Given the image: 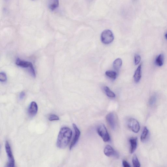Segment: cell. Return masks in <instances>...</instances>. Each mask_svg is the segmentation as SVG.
I'll return each instance as SVG.
<instances>
[{
	"label": "cell",
	"mask_w": 167,
	"mask_h": 167,
	"mask_svg": "<svg viewBox=\"0 0 167 167\" xmlns=\"http://www.w3.org/2000/svg\"><path fill=\"white\" fill-rule=\"evenodd\" d=\"M156 96L153 95L151 97L148 101V104L150 106H154L156 103Z\"/></svg>",
	"instance_id": "20"
},
{
	"label": "cell",
	"mask_w": 167,
	"mask_h": 167,
	"mask_svg": "<svg viewBox=\"0 0 167 167\" xmlns=\"http://www.w3.org/2000/svg\"><path fill=\"white\" fill-rule=\"evenodd\" d=\"M148 134H149L148 130L147 127H145L141 136V140L142 142H144L147 140Z\"/></svg>",
	"instance_id": "15"
},
{
	"label": "cell",
	"mask_w": 167,
	"mask_h": 167,
	"mask_svg": "<svg viewBox=\"0 0 167 167\" xmlns=\"http://www.w3.org/2000/svg\"><path fill=\"white\" fill-rule=\"evenodd\" d=\"M5 150L7 155L8 158L7 166L8 167H14L15 161L11 151V147L8 141H6L5 145Z\"/></svg>",
	"instance_id": "4"
},
{
	"label": "cell",
	"mask_w": 167,
	"mask_h": 167,
	"mask_svg": "<svg viewBox=\"0 0 167 167\" xmlns=\"http://www.w3.org/2000/svg\"><path fill=\"white\" fill-rule=\"evenodd\" d=\"M122 164L123 166L124 167H130L131 166L125 160H123L122 161Z\"/></svg>",
	"instance_id": "24"
},
{
	"label": "cell",
	"mask_w": 167,
	"mask_h": 167,
	"mask_svg": "<svg viewBox=\"0 0 167 167\" xmlns=\"http://www.w3.org/2000/svg\"><path fill=\"white\" fill-rule=\"evenodd\" d=\"M137 140H138V138L136 137H132L129 139L130 146H131L130 151L131 154H133L136 150L137 147Z\"/></svg>",
	"instance_id": "10"
},
{
	"label": "cell",
	"mask_w": 167,
	"mask_h": 167,
	"mask_svg": "<svg viewBox=\"0 0 167 167\" xmlns=\"http://www.w3.org/2000/svg\"><path fill=\"white\" fill-rule=\"evenodd\" d=\"M104 153L105 155L108 157H114L116 158H118L119 157L118 152L109 145H106L105 147Z\"/></svg>",
	"instance_id": "8"
},
{
	"label": "cell",
	"mask_w": 167,
	"mask_h": 167,
	"mask_svg": "<svg viewBox=\"0 0 167 167\" xmlns=\"http://www.w3.org/2000/svg\"><path fill=\"white\" fill-rule=\"evenodd\" d=\"M97 131L98 134L105 142H107L110 140V137L104 124H100L97 128Z\"/></svg>",
	"instance_id": "3"
},
{
	"label": "cell",
	"mask_w": 167,
	"mask_h": 167,
	"mask_svg": "<svg viewBox=\"0 0 167 167\" xmlns=\"http://www.w3.org/2000/svg\"><path fill=\"white\" fill-rule=\"evenodd\" d=\"M25 95V92L23 91L20 93L19 98L20 100H22L24 98Z\"/></svg>",
	"instance_id": "25"
},
{
	"label": "cell",
	"mask_w": 167,
	"mask_h": 167,
	"mask_svg": "<svg viewBox=\"0 0 167 167\" xmlns=\"http://www.w3.org/2000/svg\"><path fill=\"white\" fill-rule=\"evenodd\" d=\"M165 37L166 38V39H167V33L165 35Z\"/></svg>",
	"instance_id": "26"
},
{
	"label": "cell",
	"mask_w": 167,
	"mask_h": 167,
	"mask_svg": "<svg viewBox=\"0 0 167 167\" xmlns=\"http://www.w3.org/2000/svg\"><path fill=\"white\" fill-rule=\"evenodd\" d=\"M106 75L107 76L112 79L115 80L117 74L115 72L112 71H108L106 72Z\"/></svg>",
	"instance_id": "18"
},
{
	"label": "cell",
	"mask_w": 167,
	"mask_h": 167,
	"mask_svg": "<svg viewBox=\"0 0 167 167\" xmlns=\"http://www.w3.org/2000/svg\"><path fill=\"white\" fill-rule=\"evenodd\" d=\"M72 136V131L69 128H62L59 131L57 145L60 148H64L67 147L69 143Z\"/></svg>",
	"instance_id": "1"
},
{
	"label": "cell",
	"mask_w": 167,
	"mask_h": 167,
	"mask_svg": "<svg viewBox=\"0 0 167 167\" xmlns=\"http://www.w3.org/2000/svg\"><path fill=\"white\" fill-rule=\"evenodd\" d=\"M32 1H34V0H32Z\"/></svg>",
	"instance_id": "27"
},
{
	"label": "cell",
	"mask_w": 167,
	"mask_h": 167,
	"mask_svg": "<svg viewBox=\"0 0 167 167\" xmlns=\"http://www.w3.org/2000/svg\"><path fill=\"white\" fill-rule=\"evenodd\" d=\"M164 57L163 54H161L156 59V63L157 66L161 67L163 66L164 62Z\"/></svg>",
	"instance_id": "16"
},
{
	"label": "cell",
	"mask_w": 167,
	"mask_h": 167,
	"mask_svg": "<svg viewBox=\"0 0 167 167\" xmlns=\"http://www.w3.org/2000/svg\"><path fill=\"white\" fill-rule=\"evenodd\" d=\"M7 77L6 74L4 72L0 73V81L1 82H5L7 81Z\"/></svg>",
	"instance_id": "23"
},
{
	"label": "cell",
	"mask_w": 167,
	"mask_h": 167,
	"mask_svg": "<svg viewBox=\"0 0 167 167\" xmlns=\"http://www.w3.org/2000/svg\"><path fill=\"white\" fill-rule=\"evenodd\" d=\"M141 60V57L138 54H136L134 56V63L136 65H138L140 63Z\"/></svg>",
	"instance_id": "22"
},
{
	"label": "cell",
	"mask_w": 167,
	"mask_h": 167,
	"mask_svg": "<svg viewBox=\"0 0 167 167\" xmlns=\"http://www.w3.org/2000/svg\"><path fill=\"white\" fill-rule=\"evenodd\" d=\"M127 125L130 129L135 133H138L140 130V125L135 119L131 118L128 120Z\"/></svg>",
	"instance_id": "5"
},
{
	"label": "cell",
	"mask_w": 167,
	"mask_h": 167,
	"mask_svg": "<svg viewBox=\"0 0 167 167\" xmlns=\"http://www.w3.org/2000/svg\"><path fill=\"white\" fill-rule=\"evenodd\" d=\"M142 64L137 68L134 75V79L136 83H138L140 81L141 77Z\"/></svg>",
	"instance_id": "12"
},
{
	"label": "cell",
	"mask_w": 167,
	"mask_h": 167,
	"mask_svg": "<svg viewBox=\"0 0 167 167\" xmlns=\"http://www.w3.org/2000/svg\"><path fill=\"white\" fill-rule=\"evenodd\" d=\"M16 65L23 68L30 67L33 66V64L29 62L23 61L18 58L16 61Z\"/></svg>",
	"instance_id": "11"
},
{
	"label": "cell",
	"mask_w": 167,
	"mask_h": 167,
	"mask_svg": "<svg viewBox=\"0 0 167 167\" xmlns=\"http://www.w3.org/2000/svg\"><path fill=\"white\" fill-rule=\"evenodd\" d=\"M59 5V0H49V8L52 11H54L58 8Z\"/></svg>",
	"instance_id": "13"
},
{
	"label": "cell",
	"mask_w": 167,
	"mask_h": 167,
	"mask_svg": "<svg viewBox=\"0 0 167 167\" xmlns=\"http://www.w3.org/2000/svg\"><path fill=\"white\" fill-rule=\"evenodd\" d=\"M107 123L113 130H115L116 126V120L115 114L113 112H110L107 114L106 116Z\"/></svg>",
	"instance_id": "6"
},
{
	"label": "cell",
	"mask_w": 167,
	"mask_h": 167,
	"mask_svg": "<svg viewBox=\"0 0 167 167\" xmlns=\"http://www.w3.org/2000/svg\"><path fill=\"white\" fill-rule=\"evenodd\" d=\"M48 118L50 121H51L58 120L59 119V116L55 114H51L50 115Z\"/></svg>",
	"instance_id": "21"
},
{
	"label": "cell",
	"mask_w": 167,
	"mask_h": 167,
	"mask_svg": "<svg viewBox=\"0 0 167 167\" xmlns=\"http://www.w3.org/2000/svg\"><path fill=\"white\" fill-rule=\"evenodd\" d=\"M38 106L37 104L35 102H32L28 109V113L30 116L31 117L35 116L37 113Z\"/></svg>",
	"instance_id": "9"
},
{
	"label": "cell",
	"mask_w": 167,
	"mask_h": 167,
	"mask_svg": "<svg viewBox=\"0 0 167 167\" xmlns=\"http://www.w3.org/2000/svg\"><path fill=\"white\" fill-rule=\"evenodd\" d=\"M122 65V61L120 58H118L114 61L113 66L114 69L117 71L120 69Z\"/></svg>",
	"instance_id": "14"
},
{
	"label": "cell",
	"mask_w": 167,
	"mask_h": 167,
	"mask_svg": "<svg viewBox=\"0 0 167 167\" xmlns=\"http://www.w3.org/2000/svg\"><path fill=\"white\" fill-rule=\"evenodd\" d=\"M102 42L104 44H109L113 42L114 40L113 34L110 30H106L103 31L101 35Z\"/></svg>",
	"instance_id": "2"
},
{
	"label": "cell",
	"mask_w": 167,
	"mask_h": 167,
	"mask_svg": "<svg viewBox=\"0 0 167 167\" xmlns=\"http://www.w3.org/2000/svg\"><path fill=\"white\" fill-rule=\"evenodd\" d=\"M73 127L75 131V135L70 146V150H71L74 147L79 140V137L81 136V132L75 124H73Z\"/></svg>",
	"instance_id": "7"
},
{
	"label": "cell",
	"mask_w": 167,
	"mask_h": 167,
	"mask_svg": "<svg viewBox=\"0 0 167 167\" xmlns=\"http://www.w3.org/2000/svg\"><path fill=\"white\" fill-rule=\"evenodd\" d=\"M132 164L134 167H139L140 166V164L139 162L138 157L136 155H134L132 159Z\"/></svg>",
	"instance_id": "19"
},
{
	"label": "cell",
	"mask_w": 167,
	"mask_h": 167,
	"mask_svg": "<svg viewBox=\"0 0 167 167\" xmlns=\"http://www.w3.org/2000/svg\"><path fill=\"white\" fill-rule=\"evenodd\" d=\"M104 90L107 96L110 98H115L116 96L115 94L112 91L108 86H105L104 87Z\"/></svg>",
	"instance_id": "17"
}]
</instances>
